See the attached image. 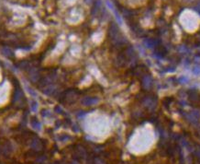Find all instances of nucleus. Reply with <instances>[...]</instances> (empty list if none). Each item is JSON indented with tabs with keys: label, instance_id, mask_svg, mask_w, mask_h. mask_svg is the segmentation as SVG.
<instances>
[{
	"label": "nucleus",
	"instance_id": "7ed1b4c3",
	"mask_svg": "<svg viewBox=\"0 0 200 164\" xmlns=\"http://www.w3.org/2000/svg\"><path fill=\"white\" fill-rule=\"evenodd\" d=\"M30 108H31L32 112H36L38 109V103L37 102H35V100H31L30 102Z\"/></svg>",
	"mask_w": 200,
	"mask_h": 164
},
{
	"label": "nucleus",
	"instance_id": "f257e3e1",
	"mask_svg": "<svg viewBox=\"0 0 200 164\" xmlns=\"http://www.w3.org/2000/svg\"><path fill=\"white\" fill-rule=\"evenodd\" d=\"M97 100L95 98H85L83 100V103H84V105H93V104H95Z\"/></svg>",
	"mask_w": 200,
	"mask_h": 164
},
{
	"label": "nucleus",
	"instance_id": "f03ea898",
	"mask_svg": "<svg viewBox=\"0 0 200 164\" xmlns=\"http://www.w3.org/2000/svg\"><path fill=\"white\" fill-rule=\"evenodd\" d=\"M2 52H3V54H4V55H6V56H8V57H12L14 55L13 52H12L10 49H8V48H3Z\"/></svg>",
	"mask_w": 200,
	"mask_h": 164
},
{
	"label": "nucleus",
	"instance_id": "20e7f679",
	"mask_svg": "<svg viewBox=\"0 0 200 164\" xmlns=\"http://www.w3.org/2000/svg\"><path fill=\"white\" fill-rule=\"evenodd\" d=\"M32 125H33L34 128H37L38 130L41 129V123H39L38 120H36V119L32 121Z\"/></svg>",
	"mask_w": 200,
	"mask_h": 164
}]
</instances>
